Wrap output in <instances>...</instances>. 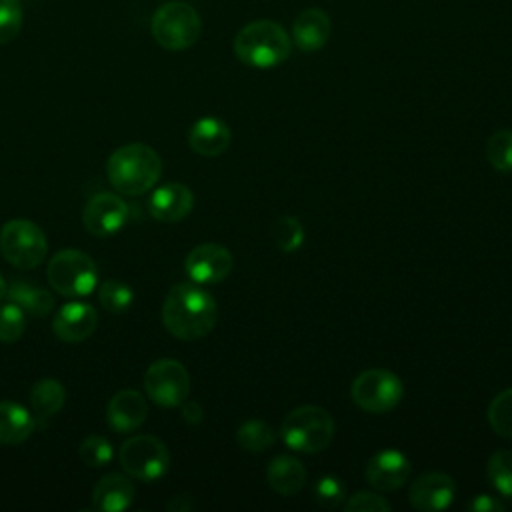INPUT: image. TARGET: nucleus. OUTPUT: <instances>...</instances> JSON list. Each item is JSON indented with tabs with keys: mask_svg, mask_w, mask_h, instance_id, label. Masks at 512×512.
I'll list each match as a JSON object with an SVG mask.
<instances>
[{
	"mask_svg": "<svg viewBox=\"0 0 512 512\" xmlns=\"http://www.w3.org/2000/svg\"><path fill=\"white\" fill-rule=\"evenodd\" d=\"M218 318V308L210 292L196 282L174 284L162 306V322L166 330L180 340L204 338Z\"/></svg>",
	"mask_w": 512,
	"mask_h": 512,
	"instance_id": "nucleus-1",
	"label": "nucleus"
},
{
	"mask_svg": "<svg viewBox=\"0 0 512 512\" xmlns=\"http://www.w3.org/2000/svg\"><path fill=\"white\" fill-rule=\"evenodd\" d=\"M106 174L118 192L126 196H140L158 182L162 174V160L148 144L132 142L110 154Z\"/></svg>",
	"mask_w": 512,
	"mask_h": 512,
	"instance_id": "nucleus-2",
	"label": "nucleus"
},
{
	"mask_svg": "<svg viewBox=\"0 0 512 512\" xmlns=\"http://www.w3.org/2000/svg\"><path fill=\"white\" fill-rule=\"evenodd\" d=\"M290 50V36L274 20H254L234 38L236 58L252 68H274L290 56Z\"/></svg>",
	"mask_w": 512,
	"mask_h": 512,
	"instance_id": "nucleus-3",
	"label": "nucleus"
},
{
	"mask_svg": "<svg viewBox=\"0 0 512 512\" xmlns=\"http://www.w3.org/2000/svg\"><path fill=\"white\" fill-rule=\"evenodd\" d=\"M282 442L304 454H316L328 448L334 438V420L328 410L320 406H300L282 420Z\"/></svg>",
	"mask_w": 512,
	"mask_h": 512,
	"instance_id": "nucleus-4",
	"label": "nucleus"
},
{
	"mask_svg": "<svg viewBox=\"0 0 512 512\" xmlns=\"http://www.w3.org/2000/svg\"><path fill=\"white\" fill-rule=\"evenodd\" d=\"M46 278L58 294L80 298L94 292L98 284V270L86 252L66 248L50 258Z\"/></svg>",
	"mask_w": 512,
	"mask_h": 512,
	"instance_id": "nucleus-5",
	"label": "nucleus"
},
{
	"mask_svg": "<svg viewBox=\"0 0 512 512\" xmlns=\"http://www.w3.org/2000/svg\"><path fill=\"white\" fill-rule=\"evenodd\" d=\"M152 36L166 50L190 48L202 32L198 12L186 2H166L152 16Z\"/></svg>",
	"mask_w": 512,
	"mask_h": 512,
	"instance_id": "nucleus-6",
	"label": "nucleus"
},
{
	"mask_svg": "<svg viewBox=\"0 0 512 512\" xmlns=\"http://www.w3.org/2000/svg\"><path fill=\"white\" fill-rule=\"evenodd\" d=\"M0 250L14 268H36L48 252V240L38 224L24 218L8 220L0 232Z\"/></svg>",
	"mask_w": 512,
	"mask_h": 512,
	"instance_id": "nucleus-7",
	"label": "nucleus"
},
{
	"mask_svg": "<svg viewBox=\"0 0 512 512\" xmlns=\"http://www.w3.org/2000/svg\"><path fill=\"white\" fill-rule=\"evenodd\" d=\"M118 458L126 474L142 482L160 480L170 468V454L166 444L150 434L128 438L120 446Z\"/></svg>",
	"mask_w": 512,
	"mask_h": 512,
	"instance_id": "nucleus-8",
	"label": "nucleus"
},
{
	"mask_svg": "<svg viewBox=\"0 0 512 512\" xmlns=\"http://www.w3.org/2000/svg\"><path fill=\"white\" fill-rule=\"evenodd\" d=\"M350 396L358 408L380 414L398 406L404 396V386L394 372L370 368L354 378Z\"/></svg>",
	"mask_w": 512,
	"mask_h": 512,
	"instance_id": "nucleus-9",
	"label": "nucleus"
},
{
	"mask_svg": "<svg viewBox=\"0 0 512 512\" xmlns=\"http://www.w3.org/2000/svg\"><path fill=\"white\" fill-rule=\"evenodd\" d=\"M144 388L154 404L176 408L188 398L190 376L178 360L160 358L148 366L144 374Z\"/></svg>",
	"mask_w": 512,
	"mask_h": 512,
	"instance_id": "nucleus-10",
	"label": "nucleus"
},
{
	"mask_svg": "<svg viewBox=\"0 0 512 512\" xmlns=\"http://www.w3.org/2000/svg\"><path fill=\"white\" fill-rule=\"evenodd\" d=\"M232 266L234 258L230 250L216 242L198 244L184 262L186 274L196 284H218L232 272Z\"/></svg>",
	"mask_w": 512,
	"mask_h": 512,
	"instance_id": "nucleus-11",
	"label": "nucleus"
},
{
	"mask_svg": "<svg viewBox=\"0 0 512 512\" xmlns=\"http://www.w3.org/2000/svg\"><path fill=\"white\" fill-rule=\"evenodd\" d=\"M126 216L128 206L120 196L112 192H100L88 200L82 212V222L92 236L104 238L116 234L124 226Z\"/></svg>",
	"mask_w": 512,
	"mask_h": 512,
	"instance_id": "nucleus-12",
	"label": "nucleus"
},
{
	"mask_svg": "<svg viewBox=\"0 0 512 512\" xmlns=\"http://www.w3.org/2000/svg\"><path fill=\"white\" fill-rule=\"evenodd\" d=\"M456 494V482L444 472H428L418 476L408 488V502L422 512L446 510Z\"/></svg>",
	"mask_w": 512,
	"mask_h": 512,
	"instance_id": "nucleus-13",
	"label": "nucleus"
},
{
	"mask_svg": "<svg viewBox=\"0 0 512 512\" xmlns=\"http://www.w3.org/2000/svg\"><path fill=\"white\" fill-rule=\"evenodd\" d=\"M410 476V460L400 450L388 448L376 452L366 464V480L378 492H392L406 484Z\"/></svg>",
	"mask_w": 512,
	"mask_h": 512,
	"instance_id": "nucleus-14",
	"label": "nucleus"
},
{
	"mask_svg": "<svg viewBox=\"0 0 512 512\" xmlns=\"http://www.w3.org/2000/svg\"><path fill=\"white\" fill-rule=\"evenodd\" d=\"M98 324V314L92 304L68 302L64 304L52 320V330L62 342H82L86 340Z\"/></svg>",
	"mask_w": 512,
	"mask_h": 512,
	"instance_id": "nucleus-15",
	"label": "nucleus"
},
{
	"mask_svg": "<svg viewBox=\"0 0 512 512\" xmlns=\"http://www.w3.org/2000/svg\"><path fill=\"white\" fill-rule=\"evenodd\" d=\"M194 208V194L188 186L170 182L156 188L148 200V212L158 222H178L186 218Z\"/></svg>",
	"mask_w": 512,
	"mask_h": 512,
	"instance_id": "nucleus-16",
	"label": "nucleus"
},
{
	"mask_svg": "<svg viewBox=\"0 0 512 512\" xmlns=\"http://www.w3.org/2000/svg\"><path fill=\"white\" fill-rule=\"evenodd\" d=\"M148 414L146 400L136 390H120L116 392L106 408V420L112 430L118 434H128L138 430Z\"/></svg>",
	"mask_w": 512,
	"mask_h": 512,
	"instance_id": "nucleus-17",
	"label": "nucleus"
},
{
	"mask_svg": "<svg viewBox=\"0 0 512 512\" xmlns=\"http://www.w3.org/2000/svg\"><path fill=\"white\" fill-rule=\"evenodd\" d=\"M330 30V16L322 8H306L294 18L292 42L304 52H316L328 42Z\"/></svg>",
	"mask_w": 512,
	"mask_h": 512,
	"instance_id": "nucleus-18",
	"label": "nucleus"
},
{
	"mask_svg": "<svg viewBox=\"0 0 512 512\" xmlns=\"http://www.w3.org/2000/svg\"><path fill=\"white\" fill-rule=\"evenodd\" d=\"M230 140H232V132H230L228 124L214 116L196 120L188 132L190 148L196 154L206 156V158H214V156H220L222 152H226V148L230 146Z\"/></svg>",
	"mask_w": 512,
	"mask_h": 512,
	"instance_id": "nucleus-19",
	"label": "nucleus"
},
{
	"mask_svg": "<svg viewBox=\"0 0 512 512\" xmlns=\"http://www.w3.org/2000/svg\"><path fill=\"white\" fill-rule=\"evenodd\" d=\"M134 500V486L128 476L112 472L100 478L92 490V506L102 512H122Z\"/></svg>",
	"mask_w": 512,
	"mask_h": 512,
	"instance_id": "nucleus-20",
	"label": "nucleus"
},
{
	"mask_svg": "<svg viewBox=\"0 0 512 512\" xmlns=\"http://www.w3.org/2000/svg\"><path fill=\"white\" fill-rule=\"evenodd\" d=\"M266 480L270 488L282 496L298 494L306 484V468L294 456H276L266 466Z\"/></svg>",
	"mask_w": 512,
	"mask_h": 512,
	"instance_id": "nucleus-21",
	"label": "nucleus"
},
{
	"mask_svg": "<svg viewBox=\"0 0 512 512\" xmlns=\"http://www.w3.org/2000/svg\"><path fill=\"white\" fill-rule=\"evenodd\" d=\"M34 430V418L16 402H0V444H22Z\"/></svg>",
	"mask_w": 512,
	"mask_h": 512,
	"instance_id": "nucleus-22",
	"label": "nucleus"
},
{
	"mask_svg": "<svg viewBox=\"0 0 512 512\" xmlns=\"http://www.w3.org/2000/svg\"><path fill=\"white\" fill-rule=\"evenodd\" d=\"M6 298L34 318H44L54 308V296L48 290L24 280H14L6 290Z\"/></svg>",
	"mask_w": 512,
	"mask_h": 512,
	"instance_id": "nucleus-23",
	"label": "nucleus"
},
{
	"mask_svg": "<svg viewBox=\"0 0 512 512\" xmlns=\"http://www.w3.org/2000/svg\"><path fill=\"white\" fill-rule=\"evenodd\" d=\"M66 390L56 378H42L30 390V406L38 418H50L64 406Z\"/></svg>",
	"mask_w": 512,
	"mask_h": 512,
	"instance_id": "nucleus-24",
	"label": "nucleus"
},
{
	"mask_svg": "<svg viewBox=\"0 0 512 512\" xmlns=\"http://www.w3.org/2000/svg\"><path fill=\"white\" fill-rule=\"evenodd\" d=\"M236 442L248 452H264L274 446L276 432L270 424L254 418L244 422L236 432Z\"/></svg>",
	"mask_w": 512,
	"mask_h": 512,
	"instance_id": "nucleus-25",
	"label": "nucleus"
},
{
	"mask_svg": "<svg viewBox=\"0 0 512 512\" xmlns=\"http://www.w3.org/2000/svg\"><path fill=\"white\" fill-rule=\"evenodd\" d=\"M486 476L500 496L512 498V450H496L486 462Z\"/></svg>",
	"mask_w": 512,
	"mask_h": 512,
	"instance_id": "nucleus-26",
	"label": "nucleus"
},
{
	"mask_svg": "<svg viewBox=\"0 0 512 512\" xmlns=\"http://www.w3.org/2000/svg\"><path fill=\"white\" fill-rule=\"evenodd\" d=\"M486 416L488 424L498 436L512 438V388H506L494 396Z\"/></svg>",
	"mask_w": 512,
	"mask_h": 512,
	"instance_id": "nucleus-27",
	"label": "nucleus"
},
{
	"mask_svg": "<svg viewBox=\"0 0 512 512\" xmlns=\"http://www.w3.org/2000/svg\"><path fill=\"white\" fill-rule=\"evenodd\" d=\"M272 240L282 252H294L304 242V228L294 216H280L272 224Z\"/></svg>",
	"mask_w": 512,
	"mask_h": 512,
	"instance_id": "nucleus-28",
	"label": "nucleus"
},
{
	"mask_svg": "<svg viewBox=\"0 0 512 512\" xmlns=\"http://www.w3.org/2000/svg\"><path fill=\"white\" fill-rule=\"evenodd\" d=\"M98 300L108 312L120 314L132 306L134 292L128 284H124L120 280H106L98 290Z\"/></svg>",
	"mask_w": 512,
	"mask_h": 512,
	"instance_id": "nucleus-29",
	"label": "nucleus"
},
{
	"mask_svg": "<svg viewBox=\"0 0 512 512\" xmlns=\"http://www.w3.org/2000/svg\"><path fill=\"white\" fill-rule=\"evenodd\" d=\"M486 158L500 172L512 170V130H496L488 138Z\"/></svg>",
	"mask_w": 512,
	"mask_h": 512,
	"instance_id": "nucleus-30",
	"label": "nucleus"
},
{
	"mask_svg": "<svg viewBox=\"0 0 512 512\" xmlns=\"http://www.w3.org/2000/svg\"><path fill=\"white\" fill-rule=\"evenodd\" d=\"M26 330V314L20 306L8 300L0 306V342H16Z\"/></svg>",
	"mask_w": 512,
	"mask_h": 512,
	"instance_id": "nucleus-31",
	"label": "nucleus"
},
{
	"mask_svg": "<svg viewBox=\"0 0 512 512\" xmlns=\"http://www.w3.org/2000/svg\"><path fill=\"white\" fill-rule=\"evenodd\" d=\"M78 454H80V460L90 466V468H100V466H106L112 456H114V450H112V444L104 438V436H88L82 440L80 448H78Z\"/></svg>",
	"mask_w": 512,
	"mask_h": 512,
	"instance_id": "nucleus-32",
	"label": "nucleus"
},
{
	"mask_svg": "<svg viewBox=\"0 0 512 512\" xmlns=\"http://www.w3.org/2000/svg\"><path fill=\"white\" fill-rule=\"evenodd\" d=\"M346 496V486L336 476H322L314 484V500L324 508H336Z\"/></svg>",
	"mask_w": 512,
	"mask_h": 512,
	"instance_id": "nucleus-33",
	"label": "nucleus"
},
{
	"mask_svg": "<svg viewBox=\"0 0 512 512\" xmlns=\"http://www.w3.org/2000/svg\"><path fill=\"white\" fill-rule=\"evenodd\" d=\"M22 26V8L18 0H0V44L14 40Z\"/></svg>",
	"mask_w": 512,
	"mask_h": 512,
	"instance_id": "nucleus-34",
	"label": "nucleus"
},
{
	"mask_svg": "<svg viewBox=\"0 0 512 512\" xmlns=\"http://www.w3.org/2000/svg\"><path fill=\"white\" fill-rule=\"evenodd\" d=\"M346 512H388L390 502L376 492H356L344 504Z\"/></svg>",
	"mask_w": 512,
	"mask_h": 512,
	"instance_id": "nucleus-35",
	"label": "nucleus"
},
{
	"mask_svg": "<svg viewBox=\"0 0 512 512\" xmlns=\"http://www.w3.org/2000/svg\"><path fill=\"white\" fill-rule=\"evenodd\" d=\"M468 510H474V512H502L504 504L496 496L478 494L474 500L468 502Z\"/></svg>",
	"mask_w": 512,
	"mask_h": 512,
	"instance_id": "nucleus-36",
	"label": "nucleus"
},
{
	"mask_svg": "<svg viewBox=\"0 0 512 512\" xmlns=\"http://www.w3.org/2000/svg\"><path fill=\"white\" fill-rule=\"evenodd\" d=\"M182 416L186 422L190 424H196L202 420V408L196 404V402H182Z\"/></svg>",
	"mask_w": 512,
	"mask_h": 512,
	"instance_id": "nucleus-37",
	"label": "nucleus"
},
{
	"mask_svg": "<svg viewBox=\"0 0 512 512\" xmlns=\"http://www.w3.org/2000/svg\"><path fill=\"white\" fill-rule=\"evenodd\" d=\"M6 290H8V286H6V282H4V278L0 276V302L6 298Z\"/></svg>",
	"mask_w": 512,
	"mask_h": 512,
	"instance_id": "nucleus-38",
	"label": "nucleus"
}]
</instances>
